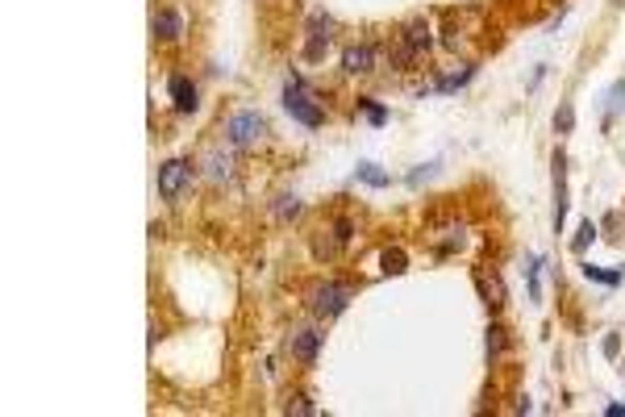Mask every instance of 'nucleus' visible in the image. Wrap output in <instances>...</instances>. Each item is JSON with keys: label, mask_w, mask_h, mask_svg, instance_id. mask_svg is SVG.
<instances>
[{"label": "nucleus", "mask_w": 625, "mask_h": 417, "mask_svg": "<svg viewBox=\"0 0 625 417\" xmlns=\"http://www.w3.org/2000/svg\"><path fill=\"white\" fill-rule=\"evenodd\" d=\"M284 109H288V117H292V122H300V126H309V130L325 126V104H317V100H313V92L305 88V79H300V75H292V79L284 84Z\"/></svg>", "instance_id": "obj_1"}, {"label": "nucleus", "mask_w": 625, "mask_h": 417, "mask_svg": "<svg viewBox=\"0 0 625 417\" xmlns=\"http://www.w3.org/2000/svg\"><path fill=\"white\" fill-rule=\"evenodd\" d=\"M229 167H233V163H229L225 155H209V180H217V184H221V180H229V175H233Z\"/></svg>", "instance_id": "obj_20"}, {"label": "nucleus", "mask_w": 625, "mask_h": 417, "mask_svg": "<svg viewBox=\"0 0 625 417\" xmlns=\"http://www.w3.org/2000/svg\"><path fill=\"white\" fill-rule=\"evenodd\" d=\"M350 300H354V284H342V280H325L309 292V309L317 318H338Z\"/></svg>", "instance_id": "obj_3"}, {"label": "nucleus", "mask_w": 625, "mask_h": 417, "mask_svg": "<svg viewBox=\"0 0 625 417\" xmlns=\"http://www.w3.org/2000/svg\"><path fill=\"white\" fill-rule=\"evenodd\" d=\"M526 271H530V300H534V304H542V284H538L542 259H538V255H530V267H526Z\"/></svg>", "instance_id": "obj_21"}, {"label": "nucleus", "mask_w": 625, "mask_h": 417, "mask_svg": "<svg viewBox=\"0 0 625 417\" xmlns=\"http://www.w3.org/2000/svg\"><path fill=\"white\" fill-rule=\"evenodd\" d=\"M430 46H434V38H430V21H409L405 30H401V38H396V50H392V67H409V63H417V59H425L430 55Z\"/></svg>", "instance_id": "obj_2"}, {"label": "nucleus", "mask_w": 625, "mask_h": 417, "mask_svg": "<svg viewBox=\"0 0 625 417\" xmlns=\"http://www.w3.org/2000/svg\"><path fill=\"white\" fill-rule=\"evenodd\" d=\"M380 267H384V275H405V271H409V255H405L401 246H388V251L380 255Z\"/></svg>", "instance_id": "obj_12"}, {"label": "nucleus", "mask_w": 625, "mask_h": 417, "mask_svg": "<svg viewBox=\"0 0 625 417\" xmlns=\"http://www.w3.org/2000/svg\"><path fill=\"white\" fill-rule=\"evenodd\" d=\"M267 138V117L259 113H233L225 122V142L229 146H259Z\"/></svg>", "instance_id": "obj_4"}, {"label": "nucleus", "mask_w": 625, "mask_h": 417, "mask_svg": "<svg viewBox=\"0 0 625 417\" xmlns=\"http://www.w3.org/2000/svg\"><path fill=\"white\" fill-rule=\"evenodd\" d=\"M475 288H479V296H483L488 309H500V304H505V284H500L496 275H492V284H488V275H475Z\"/></svg>", "instance_id": "obj_11"}, {"label": "nucleus", "mask_w": 625, "mask_h": 417, "mask_svg": "<svg viewBox=\"0 0 625 417\" xmlns=\"http://www.w3.org/2000/svg\"><path fill=\"white\" fill-rule=\"evenodd\" d=\"M505 347H509V330H505V326H488V355H492V359L505 355Z\"/></svg>", "instance_id": "obj_17"}, {"label": "nucleus", "mask_w": 625, "mask_h": 417, "mask_svg": "<svg viewBox=\"0 0 625 417\" xmlns=\"http://www.w3.org/2000/svg\"><path fill=\"white\" fill-rule=\"evenodd\" d=\"M579 271H584L588 280H596V284H608V288H617V284L625 280V271H604V267H592V263H584Z\"/></svg>", "instance_id": "obj_16"}, {"label": "nucleus", "mask_w": 625, "mask_h": 417, "mask_svg": "<svg viewBox=\"0 0 625 417\" xmlns=\"http://www.w3.org/2000/svg\"><path fill=\"white\" fill-rule=\"evenodd\" d=\"M276 217H280V222H292V217H300V196H296V192H284V196H276Z\"/></svg>", "instance_id": "obj_15"}, {"label": "nucleus", "mask_w": 625, "mask_h": 417, "mask_svg": "<svg viewBox=\"0 0 625 417\" xmlns=\"http://www.w3.org/2000/svg\"><path fill=\"white\" fill-rule=\"evenodd\" d=\"M555 130H559V134H571V130H575V109H571V100H563V104H559V113H555Z\"/></svg>", "instance_id": "obj_18"}, {"label": "nucleus", "mask_w": 625, "mask_h": 417, "mask_svg": "<svg viewBox=\"0 0 625 417\" xmlns=\"http://www.w3.org/2000/svg\"><path fill=\"white\" fill-rule=\"evenodd\" d=\"M167 92H171V104H175V113H196L200 109V92H196V84L188 79V75H171L167 79Z\"/></svg>", "instance_id": "obj_6"}, {"label": "nucleus", "mask_w": 625, "mask_h": 417, "mask_svg": "<svg viewBox=\"0 0 625 417\" xmlns=\"http://www.w3.org/2000/svg\"><path fill=\"white\" fill-rule=\"evenodd\" d=\"M567 222V155L555 151V234H563Z\"/></svg>", "instance_id": "obj_8"}, {"label": "nucleus", "mask_w": 625, "mask_h": 417, "mask_svg": "<svg viewBox=\"0 0 625 417\" xmlns=\"http://www.w3.org/2000/svg\"><path fill=\"white\" fill-rule=\"evenodd\" d=\"M188 180H192V163H188V159H167V163L159 167V196H163V200H175V196L188 188Z\"/></svg>", "instance_id": "obj_5"}, {"label": "nucleus", "mask_w": 625, "mask_h": 417, "mask_svg": "<svg viewBox=\"0 0 625 417\" xmlns=\"http://www.w3.org/2000/svg\"><path fill=\"white\" fill-rule=\"evenodd\" d=\"M329 234H334V238H338V242H342V246H346V242H350V238H354V222H350V217H338V222H334V230H329Z\"/></svg>", "instance_id": "obj_25"}, {"label": "nucleus", "mask_w": 625, "mask_h": 417, "mask_svg": "<svg viewBox=\"0 0 625 417\" xmlns=\"http://www.w3.org/2000/svg\"><path fill=\"white\" fill-rule=\"evenodd\" d=\"M309 34H313V38H334V17L313 13V17H309Z\"/></svg>", "instance_id": "obj_19"}, {"label": "nucleus", "mask_w": 625, "mask_h": 417, "mask_svg": "<svg viewBox=\"0 0 625 417\" xmlns=\"http://www.w3.org/2000/svg\"><path fill=\"white\" fill-rule=\"evenodd\" d=\"M471 75H475V67H467V63H463L459 71H446V75H442V79L434 84V92H454V88H463V84H467Z\"/></svg>", "instance_id": "obj_13"}, {"label": "nucleus", "mask_w": 625, "mask_h": 417, "mask_svg": "<svg viewBox=\"0 0 625 417\" xmlns=\"http://www.w3.org/2000/svg\"><path fill=\"white\" fill-rule=\"evenodd\" d=\"M358 109L367 113L371 126H384V122H388V109H384V104H375V100H358Z\"/></svg>", "instance_id": "obj_22"}, {"label": "nucleus", "mask_w": 625, "mask_h": 417, "mask_svg": "<svg viewBox=\"0 0 625 417\" xmlns=\"http://www.w3.org/2000/svg\"><path fill=\"white\" fill-rule=\"evenodd\" d=\"M325 50H329V38H313V34H309V42H305V59H309V63H317V59H325Z\"/></svg>", "instance_id": "obj_23"}, {"label": "nucleus", "mask_w": 625, "mask_h": 417, "mask_svg": "<svg viewBox=\"0 0 625 417\" xmlns=\"http://www.w3.org/2000/svg\"><path fill=\"white\" fill-rule=\"evenodd\" d=\"M592 238H596V226H592V222H584V226H579V234L571 238V251H575V255H584Z\"/></svg>", "instance_id": "obj_24"}, {"label": "nucleus", "mask_w": 625, "mask_h": 417, "mask_svg": "<svg viewBox=\"0 0 625 417\" xmlns=\"http://www.w3.org/2000/svg\"><path fill=\"white\" fill-rule=\"evenodd\" d=\"M342 71H346V75H371V71H375V46H367V42L346 46V50H342Z\"/></svg>", "instance_id": "obj_9"}, {"label": "nucleus", "mask_w": 625, "mask_h": 417, "mask_svg": "<svg viewBox=\"0 0 625 417\" xmlns=\"http://www.w3.org/2000/svg\"><path fill=\"white\" fill-rule=\"evenodd\" d=\"M354 180H363V184H371V188H388V184H392V175H388V171H380L375 163H358Z\"/></svg>", "instance_id": "obj_14"}, {"label": "nucleus", "mask_w": 625, "mask_h": 417, "mask_svg": "<svg viewBox=\"0 0 625 417\" xmlns=\"http://www.w3.org/2000/svg\"><path fill=\"white\" fill-rule=\"evenodd\" d=\"M617 351H621V338H617V334H608V338H604V355H608V359H617Z\"/></svg>", "instance_id": "obj_27"}, {"label": "nucleus", "mask_w": 625, "mask_h": 417, "mask_svg": "<svg viewBox=\"0 0 625 417\" xmlns=\"http://www.w3.org/2000/svg\"><path fill=\"white\" fill-rule=\"evenodd\" d=\"M321 342H325V334L321 330H296L292 338H288V351H292V359H300L305 367H313L317 363V351H321Z\"/></svg>", "instance_id": "obj_7"}, {"label": "nucleus", "mask_w": 625, "mask_h": 417, "mask_svg": "<svg viewBox=\"0 0 625 417\" xmlns=\"http://www.w3.org/2000/svg\"><path fill=\"white\" fill-rule=\"evenodd\" d=\"M151 30H155L159 42H180V38H184V17H180L175 9H159V13L151 17Z\"/></svg>", "instance_id": "obj_10"}, {"label": "nucleus", "mask_w": 625, "mask_h": 417, "mask_svg": "<svg viewBox=\"0 0 625 417\" xmlns=\"http://www.w3.org/2000/svg\"><path fill=\"white\" fill-rule=\"evenodd\" d=\"M604 109H608V113L625 109V84H613V88H608V100H604Z\"/></svg>", "instance_id": "obj_26"}]
</instances>
